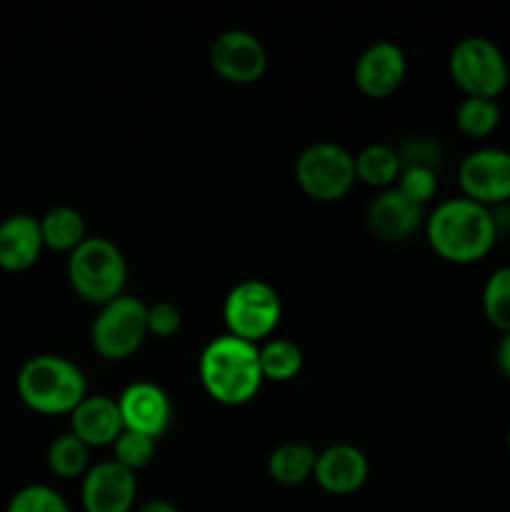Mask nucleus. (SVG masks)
Masks as SVG:
<instances>
[{
    "label": "nucleus",
    "mask_w": 510,
    "mask_h": 512,
    "mask_svg": "<svg viewBox=\"0 0 510 512\" xmlns=\"http://www.w3.org/2000/svg\"><path fill=\"white\" fill-rule=\"evenodd\" d=\"M495 210L463 198H448L425 215V238L440 260L473 265L488 258L498 243Z\"/></svg>",
    "instance_id": "nucleus-1"
},
{
    "label": "nucleus",
    "mask_w": 510,
    "mask_h": 512,
    "mask_svg": "<svg viewBox=\"0 0 510 512\" xmlns=\"http://www.w3.org/2000/svg\"><path fill=\"white\" fill-rule=\"evenodd\" d=\"M198 378L210 400L225 408H240L255 400L263 388L258 345L235 335H218L203 348L198 360Z\"/></svg>",
    "instance_id": "nucleus-2"
},
{
    "label": "nucleus",
    "mask_w": 510,
    "mask_h": 512,
    "mask_svg": "<svg viewBox=\"0 0 510 512\" xmlns=\"http://www.w3.org/2000/svg\"><path fill=\"white\" fill-rule=\"evenodd\" d=\"M20 403L38 415H70L85 398L88 383L73 360L63 355H33L15 375Z\"/></svg>",
    "instance_id": "nucleus-3"
},
{
    "label": "nucleus",
    "mask_w": 510,
    "mask_h": 512,
    "mask_svg": "<svg viewBox=\"0 0 510 512\" xmlns=\"http://www.w3.org/2000/svg\"><path fill=\"white\" fill-rule=\"evenodd\" d=\"M68 280L83 303L103 308L110 300L125 295L128 263L113 240L88 235L68 255Z\"/></svg>",
    "instance_id": "nucleus-4"
},
{
    "label": "nucleus",
    "mask_w": 510,
    "mask_h": 512,
    "mask_svg": "<svg viewBox=\"0 0 510 512\" xmlns=\"http://www.w3.org/2000/svg\"><path fill=\"white\" fill-rule=\"evenodd\" d=\"M450 80L463 90V98L498 100L510 83V65L495 40L470 35L458 40L448 55Z\"/></svg>",
    "instance_id": "nucleus-5"
},
{
    "label": "nucleus",
    "mask_w": 510,
    "mask_h": 512,
    "mask_svg": "<svg viewBox=\"0 0 510 512\" xmlns=\"http://www.w3.org/2000/svg\"><path fill=\"white\" fill-rule=\"evenodd\" d=\"M295 183L315 203H338L358 183L355 155L333 140L308 145L295 160Z\"/></svg>",
    "instance_id": "nucleus-6"
},
{
    "label": "nucleus",
    "mask_w": 510,
    "mask_h": 512,
    "mask_svg": "<svg viewBox=\"0 0 510 512\" xmlns=\"http://www.w3.org/2000/svg\"><path fill=\"white\" fill-rule=\"evenodd\" d=\"M148 338V305L135 295H120L98 308L90 325V345L110 363L128 360Z\"/></svg>",
    "instance_id": "nucleus-7"
},
{
    "label": "nucleus",
    "mask_w": 510,
    "mask_h": 512,
    "mask_svg": "<svg viewBox=\"0 0 510 512\" xmlns=\"http://www.w3.org/2000/svg\"><path fill=\"white\" fill-rule=\"evenodd\" d=\"M283 318V300L265 280H243L223 300V320L228 335L260 345L273 338Z\"/></svg>",
    "instance_id": "nucleus-8"
},
{
    "label": "nucleus",
    "mask_w": 510,
    "mask_h": 512,
    "mask_svg": "<svg viewBox=\"0 0 510 512\" xmlns=\"http://www.w3.org/2000/svg\"><path fill=\"white\" fill-rule=\"evenodd\" d=\"M208 63L223 83L253 85L268 70V50L248 30H225L210 43Z\"/></svg>",
    "instance_id": "nucleus-9"
},
{
    "label": "nucleus",
    "mask_w": 510,
    "mask_h": 512,
    "mask_svg": "<svg viewBox=\"0 0 510 512\" xmlns=\"http://www.w3.org/2000/svg\"><path fill=\"white\" fill-rule=\"evenodd\" d=\"M463 198L495 210L510 200V153L503 148H478L458 168Z\"/></svg>",
    "instance_id": "nucleus-10"
},
{
    "label": "nucleus",
    "mask_w": 510,
    "mask_h": 512,
    "mask_svg": "<svg viewBox=\"0 0 510 512\" xmlns=\"http://www.w3.org/2000/svg\"><path fill=\"white\" fill-rule=\"evenodd\" d=\"M138 498L135 473L115 460L90 465L80 483V503L85 512H133Z\"/></svg>",
    "instance_id": "nucleus-11"
},
{
    "label": "nucleus",
    "mask_w": 510,
    "mask_h": 512,
    "mask_svg": "<svg viewBox=\"0 0 510 512\" xmlns=\"http://www.w3.org/2000/svg\"><path fill=\"white\" fill-rule=\"evenodd\" d=\"M118 408L125 430L148 435L153 440L163 438L173 425V403H170L168 393L150 380L130 383L120 393Z\"/></svg>",
    "instance_id": "nucleus-12"
},
{
    "label": "nucleus",
    "mask_w": 510,
    "mask_h": 512,
    "mask_svg": "<svg viewBox=\"0 0 510 512\" xmlns=\"http://www.w3.org/2000/svg\"><path fill=\"white\" fill-rule=\"evenodd\" d=\"M408 73V60L400 45L378 40L368 45L355 60V88L370 100H385L395 95Z\"/></svg>",
    "instance_id": "nucleus-13"
},
{
    "label": "nucleus",
    "mask_w": 510,
    "mask_h": 512,
    "mask_svg": "<svg viewBox=\"0 0 510 512\" xmlns=\"http://www.w3.org/2000/svg\"><path fill=\"white\" fill-rule=\"evenodd\" d=\"M365 225L383 243H403L425 228V208L410 203L398 188L380 190L365 210Z\"/></svg>",
    "instance_id": "nucleus-14"
},
{
    "label": "nucleus",
    "mask_w": 510,
    "mask_h": 512,
    "mask_svg": "<svg viewBox=\"0 0 510 512\" xmlns=\"http://www.w3.org/2000/svg\"><path fill=\"white\" fill-rule=\"evenodd\" d=\"M370 463L368 455L350 443H335L330 448L320 450L318 463H315L313 480L318 488L328 495H353L368 483Z\"/></svg>",
    "instance_id": "nucleus-15"
},
{
    "label": "nucleus",
    "mask_w": 510,
    "mask_h": 512,
    "mask_svg": "<svg viewBox=\"0 0 510 512\" xmlns=\"http://www.w3.org/2000/svg\"><path fill=\"white\" fill-rule=\"evenodd\" d=\"M68 418L70 433L83 440L90 450L113 448L115 440L125 430L118 400L108 398V395H88Z\"/></svg>",
    "instance_id": "nucleus-16"
},
{
    "label": "nucleus",
    "mask_w": 510,
    "mask_h": 512,
    "mask_svg": "<svg viewBox=\"0 0 510 512\" xmlns=\"http://www.w3.org/2000/svg\"><path fill=\"white\" fill-rule=\"evenodd\" d=\"M45 243L40 220L28 213H15L0 220V270L25 273L43 255Z\"/></svg>",
    "instance_id": "nucleus-17"
},
{
    "label": "nucleus",
    "mask_w": 510,
    "mask_h": 512,
    "mask_svg": "<svg viewBox=\"0 0 510 512\" xmlns=\"http://www.w3.org/2000/svg\"><path fill=\"white\" fill-rule=\"evenodd\" d=\"M315 463H318V450L313 445L290 440L268 455V475L283 488H298L313 478Z\"/></svg>",
    "instance_id": "nucleus-18"
},
{
    "label": "nucleus",
    "mask_w": 510,
    "mask_h": 512,
    "mask_svg": "<svg viewBox=\"0 0 510 512\" xmlns=\"http://www.w3.org/2000/svg\"><path fill=\"white\" fill-rule=\"evenodd\" d=\"M400 173H403V163H400L398 148H393V145H365L355 155V178H358V183L375 188L378 193L380 190L395 188Z\"/></svg>",
    "instance_id": "nucleus-19"
},
{
    "label": "nucleus",
    "mask_w": 510,
    "mask_h": 512,
    "mask_svg": "<svg viewBox=\"0 0 510 512\" xmlns=\"http://www.w3.org/2000/svg\"><path fill=\"white\" fill-rule=\"evenodd\" d=\"M40 220V233H43L45 250H55V253L70 255L85 238V218L80 210L70 208V205H55Z\"/></svg>",
    "instance_id": "nucleus-20"
},
{
    "label": "nucleus",
    "mask_w": 510,
    "mask_h": 512,
    "mask_svg": "<svg viewBox=\"0 0 510 512\" xmlns=\"http://www.w3.org/2000/svg\"><path fill=\"white\" fill-rule=\"evenodd\" d=\"M260 373L270 383H290L303 370V350L288 338H270L258 345Z\"/></svg>",
    "instance_id": "nucleus-21"
},
{
    "label": "nucleus",
    "mask_w": 510,
    "mask_h": 512,
    "mask_svg": "<svg viewBox=\"0 0 510 512\" xmlns=\"http://www.w3.org/2000/svg\"><path fill=\"white\" fill-rule=\"evenodd\" d=\"M48 470L60 480H83L90 470V448L73 433H60L45 453Z\"/></svg>",
    "instance_id": "nucleus-22"
},
{
    "label": "nucleus",
    "mask_w": 510,
    "mask_h": 512,
    "mask_svg": "<svg viewBox=\"0 0 510 512\" xmlns=\"http://www.w3.org/2000/svg\"><path fill=\"white\" fill-rule=\"evenodd\" d=\"M500 115L498 100L463 98L455 108V128L468 138L483 140L498 130Z\"/></svg>",
    "instance_id": "nucleus-23"
},
{
    "label": "nucleus",
    "mask_w": 510,
    "mask_h": 512,
    "mask_svg": "<svg viewBox=\"0 0 510 512\" xmlns=\"http://www.w3.org/2000/svg\"><path fill=\"white\" fill-rule=\"evenodd\" d=\"M483 313L495 330L503 335L510 333V265L493 270L485 280Z\"/></svg>",
    "instance_id": "nucleus-24"
},
{
    "label": "nucleus",
    "mask_w": 510,
    "mask_h": 512,
    "mask_svg": "<svg viewBox=\"0 0 510 512\" xmlns=\"http://www.w3.org/2000/svg\"><path fill=\"white\" fill-rule=\"evenodd\" d=\"M5 512H73L68 500L50 485H25L10 498Z\"/></svg>",
    "instance_id": "nucleus-25"
},
{
    "label": "nucleus",
    "mask_w": 510,
    "mask_h": 512,
    "mask_svg": "<svg viewBox=\"0 0 510 512\" xmlns=\"http://www.w3.org/2000/svg\"><path fill=\"white\" fill-rule=\"evenodd\" d=\"M155 443L158 440L148 438V435L123 430V435L113 445V460L118 465H123L125 470H130V473H138V470L148 468L153 463Z\"/></svg>",
    "instance_id": "nucleus-26"
},
{
    "label": "nucleus",
    "mask_w": 510,
    "mask_h": 512,
    "mask_svg": "<svg viewBox=\"0 0 510 512\" xmlns=\"http://www.w3.org/2000/svg\"><path fill=\"white\" fill-rule=\"evenodd\" d=\"M395 188H398L400 193L410 200V203L425 208V205L435 198V193H438V170L403 168V173H400L398 185H395Z\"/></svg>",
    "instance_id": "nucleus-27"
},
{
    "label": "nucleus",
    "mask_w": 510,
    "mask_h": 512,
    "mask_svg": "<svg viewBox=\"0 0 510 512\" xmlns=\"http://www.w3.org/2000/svg\"><path fill=\"white\" fill-rule=\"evenodd\" d=\"M400 163L403 168H433L440 170V160H443V153H440L438 143L428 138H410L405 140L398 148Z\"/></svg>",
    "instance_id": "nucleus-28"
},
{
    "label": "nucleus",
    "mask_w": 510,
    "mask_h": 512,
    "mask_svg": "<svg viewBox=\"0 0 510 512\" xmlns=\"http://www.w3.org/2000/svg\"><path fill=\"white\" fill-rule=\"evenodd\" d=\"M180 328H183V313H180V308H175L173 303H165V300L148 305V335L168 340L173 335H178Z\"/></svg>",
    "instance_id": "nucleus-29"
},
{
    "label": "nucleus",
    "mask_w": 510,
    "mask_h": 512,
    "mask_svg": "<svg viewBox=\"0 0 510 512\" xmlns=\"http://www.w3.org/2000/svg\"><path fill=\"white\" fill-rule=\"evenodd\" d=\"M495 360H498V368H500V373H503V378L510 380V333L503 335V340L498 343Z\"/></svg>",
    "instance_id": "nucleus-30"
},
{
    "label": "nucleus",
    "mask_w": 510,
    "mask_h": 512,
    "mask_svg": "<svg viewBox=\"0 0 510 512\" xmlns=\"http://www.w3.org/2000/svg\"><path fill=\"white\" fill-rule=\"evenodd\" d=\"M135 512H180L178 508H175L170 500H163V498H155V500H148V503L140 505L138 510Z\"/></svg>",
    "instance_id": "nucleus-31"
},
{
    "label": "nucleus",
    "mask_w": 510,
    "mask_h": 512,
    "mask_svg": "<svg viewBox=\"0 0 510 512\" xmlns=\"http://www.w3.org/2000/svg\"><path fill=\"white\" fill-rule=\"evenodd\" d=\"M505 450L510 453V428H508V433H505Z\"/></svg>",
    "instance_id": "nucleus-32"
}]
</instances>
